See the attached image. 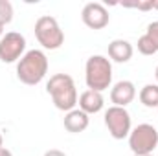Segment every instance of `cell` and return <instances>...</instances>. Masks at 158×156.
Masks as SVG:
<instances>
[{"mask_svg":"<svg viewBox=\"0 0 158 156\" xmlns=\"http://www.w3.org/2000/svg\"><path fill=\"white\" fill-rule=\"evenodd\" d=\"M46 92L50 94L55 109L63 110V112H70L76 109L77 105V88L74 79L68 74H55L52 76L48 84H46Z\"/></svg>","mask_w":158,"mask_h":156,"instance_id":"6da1fadb","label":"cell"},{"mask_svg":"<svg viewBox=\"0 0 158 156\" xmlns=\"http://www.w3.org/2000/svg\"><path fill=\"white\" fill-rule=\"evenodd\" d=\"M48 74V57L42 50H30L17 64V77L28 86L39 84Z\"/></svg>","mask_w":158,"mask_h":156,"instance_id":"7a4b0ae2","label":"cell"},{"mask_svg":"<svg viewBox=\"0 0 158 156\" xmlns=\"http://www.w3.org/2000/svg\"><path fill=\"white\" fill-rule=\"evenodd\" d=\"M85 81L88 90L103 92L112 83V63L105 55H92L85 64Z\"/></svg>","mask_w":158,"mask_h":156,"instance_id":"3957f363","label":"cell"},{"mask_svg":"<svg viewBox=\"0 0 158 156\" xmlns=\"http://www.w3.org/2000/svg\"><path fill=\"white\" fill-rule=\"evenodd\" d=\"M35 37L44 50H57L64 42V33L57 22V18L50 15H42L35 22Z\"/></svg>","mask_w":158,"mask_h":156,"instance_id":"277c9868","label":"cell"},{"mask_svg":"<svg viewBox=\"0 0 158 156\" xmlns=\"http://www.w3.org/2000/svg\"><path fill=\"white\" fill-rule=\"evenodd\" d=\"M129 147L132 154H153L158 147V130L149 123L134 127L129 134Z\"/></svg>","mask_w":158,"mask_h":156,"instance_id":"5b68a950","label":"cell"},{"mask_svg":"<svg viewBox=\"0 0 158 156\" xmlns=\"http://www.w3.org/2000/svg\"><path fill=\"white\" fill-rule=\"evenodd\" d=\"M105 127L109 129V134L114 140H123L129 138L131 130H132V123H131V114L127 112V109L123 107H109V110L105 112Z\"/></svg>","mask_w":158,"mask_h":156,"instance_id":"8992f818","label":"cell"},{"mask_svg":"<svg viewBox=\"0 0 158 156\" xmlns=\"http://www.w3.org/2000/svg\"><path fill=\"white\" fill-rule=\"evenodd\" d=\"M26 53V39L19 31H9L0 39V61L2 63H17Z\"/></svg>","mask_w":158,"mask_h":156,"instance_id":"52a82bcc","label":"cell"},{"mask_svg":"<svg viewBox=\"0 0 158 156\" xmlns=\"http://www.w3.org/2000/svg\"><path fill=\"white\" fill-rule=\"evenodd\" d=\"M81 20L90 30H103L110 22L109 9L99 2H88L81 11Z\"/></svg>","mask_w":158,"mask_h":156,"instance_id":"ba28073f","label":"cell"},{"mask_svg":"<svg viewBox=\"0 0 158 156\" xmlns=\"http://www.w3.org/2000/svg\"><path fill=\"white\" fill-rule=\"evenodd\" d=\"M136 97V86L132 81H118L112 88H110V101L114 103V107H127L129 103H132Z\"/></svg>","mask_w":158,"mask_h":156,"instance_id":"9c48e42d","label":"cell"},{"mask_svg":"<svg viewBox=\"0 0 158 156\" xmlns=\"http://www.w3.org/2000/svg\"><path fill=\"white\" fill-rule=\"evenodd\" d=\"M77 105H79V110H83L85 114H98L105 101H103V96L101 92H96V90H85L77 99Z\"/></svg>","mask_w":158,"mask_h":156,"instance_id":"30bf717a","label":"cell"},{"mask_svg":"<svg viewBox=\"0 0 158 156\" xmlns=\"http://www.w3.org/2000/svg\"><path fill=\"white\" fill-rule=\"evenodd\" d=\"M132 53H134L132 44L125 39H116L109 44V57L114 63H127V61H131Z\"/></svg>","mask_w":158,"mask_h":156,"instance_id":"8fae6325","label":"cell"},{"mask_svg":"<svg viewBox=\"0 0 158 156\" xmlns=\"http://www.w3.org/2000/svg\"><path fill=\"white\" fill-rule=\"evenodd\" d=\"M64 129L68 130V132H72V134H79V132H83V130H86V127H88V123H90V117L88 114H85L83 110H79V109H74V110H70V112H66V116H64Z\"/></svg>","mask_w":158,"mask_h":156,"instance_id":"7c38bea8","label":"cell"},{"mask_svg":"<svg viewBox=\"0 0 158 156\" xmlns=\"http://www.w3.org/2000/svg\"><path fill=\"white\" fill-rule=\"evenodd\" d=\"M138 97H140V103L143 107H147V109H158V83L145 84L140 90Z\"/></svg>","mask_w":158,"mask_h":156,"instance_id":"4fadbf2b","label":"cell"},{"mask_svg":"<svg viewBox=\"0 0 158 156\" xmlns=\"http://www.w3.org/2000/svg\"><path fill=\"white\" fill-rule=\"evenodd\" d=\"M138 51H140L142 55H155V53H158V48L155 46V42L143 33V35L138 39Z\"/></svg>","mask_w":158,"mask_h":156,"instance_id":"5bb4252c","label":"cell"},{"mask_svg":"<svg viewBox=\"0 0 158 156\" xmlns=\"http://www.w3.org/2000/svg\"><path fill=\"white\" fill-rule=\"evenodd\" d=\"M13 20V4L9 0H0V22L6 26Z\"/></svg>","mask_w":158,"mask_h":156,"instance_id":"9a60e30c","label":"cell"},{"mask_svg":"<svg viewBox=\"0 0 158 156\" xmlns=\"http://www.w3.org/2000/svg\"><path fill=\"white\" fill-rule=\"evenodd\" d=\"M145 35L153 40V42H155V46L158 48V20L151 22V24L147 26V31H145Z\"/></svg>","mask_w":158,"mask_h":156,"instance_id":"2e32d148","label":"cell"},{"mask_svg":"<svg viewBox=\"0 0 158 156\" xmlns=\"http://www.w3.org/2000/svg\"><path fill=\"white\" fill-rule=\"evenodd\" d=\"M42 156H66L63 151H59V149H50V151H46Z\"/></svg>","mask_w":158,"mask_h":156,"instance_id":"e0dca14e","label":"cell"},{"mask_svg":"<svg viewBox=\"0 0 158 156\" xmlns=\"http://www.w3.org/2000/svg\"><path fill=\"white\" fill-rule=\"evenodd\" d=\"M0 156H13V153H11L9 149H6V147H2V149H0Z\"/></svg>","mask_w":158,"mask_h":156,"instance_id":"ac0fdd59","label":"cell"},{"mask_svg":"<svg viewBox=\"0 0 158 156\" xmlns=\"http://www.w3.org/2000/svg\"><path fill=\"white\" fill-rule=\"evenodd\" d=\"M4 28H6V26H4V24H2V22H0V39H2V37H4V35H6V33H4Z\"/></svg>","mask_w":158,"mask_h":156,"instance_id":"d6986e66","label":"cell"},{"mask_svg":"<svg viewBox=\"0 0 158 156\" xmlns=\"http://www.w3.org/2000/svg\"><path fill=\"white\" fill-rule=\"evenodd\" d=\"M2 143H4V140H2V134H0V149H2Z\"/></svg>","mask_w":158,"mask_h":156,"instance_id":"ffe728a7","label":"cell"},{"mask_svg":"<svg viewBox=\"0 0 158 156\" xmlns=\"http://www.w3.org/2000/svg\"><path fill=\"white\" fill-rule=\"evenodd\" d=\"M155 76H156V81H158V66H156V70H155Z\"/></svg>","mask_w":158,"mask_h":156,"instance_id":"44dd1931","label":"cell"},{"mask_svg":"<svg viewBox=\"0 0 158 156\" xmlns=\"http://www.w3.org/2000/svg\"><path fill=\"white\" fill-rule=\"evenodd\" d=\"M132 156H153V154H132Z\"/></svg>","mask_w":158,"mask_h":156,"instance_id":"7402d4cb","label":"cell"}]
</instances>
